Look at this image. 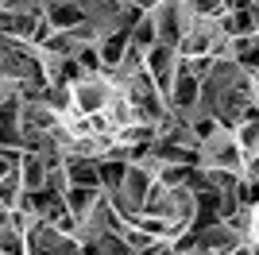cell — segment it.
I'll return each instance as SVG.
<instances>
[{
	"label": "cell",
	"instance_id": "4",
	"mask_svg": "<svg viewBox=\"0 0 259 255\" xmlns=\"http://www.w3.org/2000/svg\"><path fill=\"white\" fill-rule=\"evenodd\" d=\"M47 20L58 31H77L85 23V8H81V0H54V4H47Z\"/></svg>",
	"mask_w": 259,
	"mask_h": 255
},
{
	"label": "cell",
	"instance_id": "1",
	"mask_svg": "<svg viewBox=\"0 0 259 255\" xmlns=\"http://www.w3.org/2000/svg\"><path fill=\"white\" fill-rule=\"evenodd\" d=\"M201 170H236V174H248V155L236 139V128H217L213 136L201 143Z\"/></svg>",
	"mask_w": 259,
	"mask_h": 255
},
{
	"label": "cell",
	"instance_id": "5",
	"mask_svg": "<svg viewBox=\"0 0 259 255\" xmlns=\"http://www.w3.org/2000/svg\"><path fill=\"white\" fill-rule=\"evenodd\" d=\"M186 4H190L197 16H225V12H228L225 0H186Z\"/></svg>",
	"mask_w": 259,
	"mask_h": 255
},
{
	"label": "cell",
	"instance_id": "7",
	"mask_svg": "<svg viewBox=\"0 0 259 255\" xmlns=\"http://www.w3.org/2000/svg\"><path fill=\"white\" fill-rule=\"evenodd\" d=\"M251 4H259V0H236V8H251Z\"/></svg>",
	"mask_w": 259,
	"mask_h": 255
},
{
	"label": "cell",
	"instance_id": "3",
	"mask_svg": "<svg viewBox=\"0 0 259 255\" xmlns=\"http://www.w3.org/2000/svg\"><path fill=\"white\" fill-rule=\"evenodd\" d=\"M97 51H101L105 70H108V74H116L120 66H124V58H128V51H132V31H128V27H120V31L105 35V39L97 42Z\"/></svg>",
	"mask_w": 259,
	"mask_h": 255
},
{
	"label": "cell",
	"instance_id": "2",
	"mask_svg": "<svg viewBox=\"0 0 259 255\" xmlns=\"http://www.w3.org/2000/svg\"><path fill=\"white\" fill-rule=\"evenodd\" d=\"M151 20H155V27H159V42H166V47H182V39H186V31L194 27V20H197V12L186 4V0H159L151 8Z\"/></svg>",
	"mask_w": 259,
	"mask_h": 255
},
{
	"label": "cell",
	"instance_id": "6",
	"mask_svg": "<svg viewBox=\"0 0 259 255\" xmlns=\"http://www.w3.org/2000/svg\"><path fill=\"white\" fill-rule=\"evenodd\" d=\"M248 178L259 182V155H251V159H248Z\"/></svg>",
	"mask_w": 259,
	"mask_h": 255
}]
</instances>
